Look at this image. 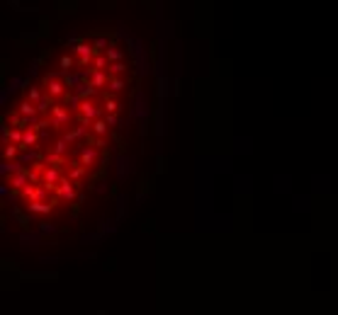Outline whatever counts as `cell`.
I'll return each mask as SVG.
<instances>
[{
    "mask_svg": "<svg viewBox=\"0 0 338 315\" xmlns=\"http://www.w3.org/2000/svg\"><path fill=\"white\" fill-rule=\"evenodd\" d=\"M144 70L114 29L51 46L3 114V199L34 235L100 223L144 143Z\"/></svg>",
    "mask_w": 338,
    "mask_h": 315,
    "instance_id": "1",
    "label": "cell"
}]
</instances>
